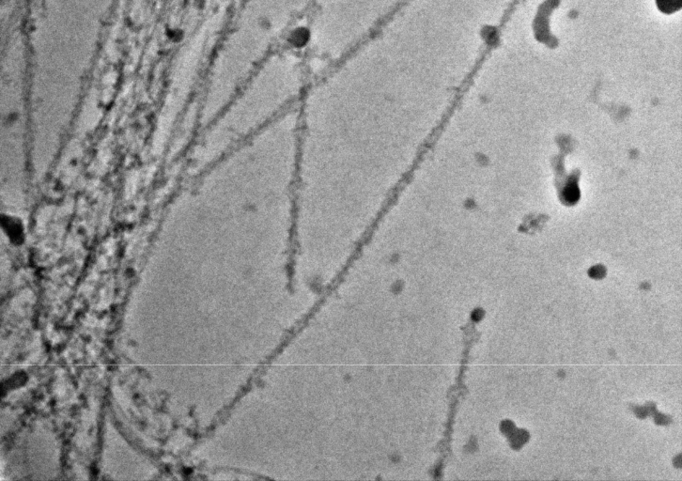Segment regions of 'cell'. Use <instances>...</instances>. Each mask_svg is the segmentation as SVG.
<instances>
[{
    "label": "cell",
    "instance_id": "1",
    "mask_svg": "<svg viewBox=\"0 0 682 481\" xmlns=\"http://www.w3.org/2000/svg\"><path fill=\"white\" fill-rule=\"evenodd\" d=\"M658 9L665 14H672L681 9L682 0H656Z\"/></svg>",
    "mask_w": 682,
    "mask_h": 481
}]
</instances>
